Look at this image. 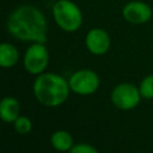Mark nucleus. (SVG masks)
I'll use <instances>...</instances> for the list:
<instances>
[{
  "mask_svg": "<svg viewBox=\"0 0 153 153\" xmlns=\"http://www.w3.org/2000/svg\"><path fill=\"white\" fill-rule=\"evenodd\" d=\"M7 31L23 42L45 43L48 23L43 12L32 5H22L7 18Z\"/></svg>",
  "mask_w": 153,
  "mask_h": 153,
  "instance_id": "1",
  "label": "nucleus"
},
{
  "mask_svg": "<svg viewBox=\"0 0 153 153\" xmlns=\"http://www.w3.org/2000/svg\"><path fill=\"white\" fill-rule=\"evenodd\" d=\"M35 98L44 106L56 108L63 104L69 96V82L56 73H41L32 86Z\"/></svg>",
  "mask_w": 153,
  "mask_h": 153,
  "instance_id": "2",
  "label": "nucleus"
},
{
  "mask_svg": "<svg viewBox=\"0 0 153 153\" xmlns=\"http://www.w3.org/2000/svg\"><path fill=\"white\" fill-rule=\"evenodd\" d=\"M53 17L59 27L66 32L79 30L82 24L81 10L71 0H56L53 6Z\"/></svg>",
  "mask_w": 153,
  "mask_h": 153,
  "instance_id": "3",
  "label": "nucleus"
},
{
  "mask_svg": "<svg viewBox=\"0 0 153 153\" xmlns=\"http://www.w3.org/2000/svg\"><path fill=\"white\" fill-rule=\"evenodd\" d=\"M141 98L139 87L130 82H121L116 85L110 94L111 103L120 110H131L136 108Z\"/></svg>",
  "mask_w": 153,
  "mask_h": 153,
  "instance_id": "4",
  "label": "nucleus"
},
{
  "mask_svg": "<svg viewBox=\"0 0 153 153\" xmlns=\"http://www.w3.org/2000/svg\"><path fill=\"white\" fill-rule=\"evenodd\" d=\"M23 63L25 71L30 74L43 73L49 63V53L44 43H32L24 54Z\"/></svg>",
  "mask_w": 153,
  "mask_h": 153,
  "instance_id": "5",
  "label": "nucleus"
},
{
  "mask_svg": "<svg viewBox=\"0 0 153 153\" xmlns=\"http://www.w3.org/2000/svg\"><path fill=\"white\" fill-rule=\"evenodd\" d=\"M69 87L76 94L88 96L94 93L100 84L99 76L91 69H80L69 76Z\"/></svg>",
  "mask_w": 153,
  "mask_h": 153,
  "instance_id": "6",
  "label": "nucleus"
},
{
  "mask_svg": "<svg viewBox=\"0 0 153 153\" xmlns=\"http://www.w3.org/2000/svg\"><path fill=\"white\" fill-rule=\"evenodd\" d=\"M122 16L130 24H145L152 18V8L143 1L134 0L124 5Z\"/></svg>",
  "mask_w": 153,
  "mask_h": 153,
  "instance_id": "7",
  "label": "nucleus"
},
{
  "mask_svg": "<svg viewBox=\"0 0 153 153\" xmlns=\"http://www.w3.org/2000/svg\"><path fill=\"white\" fill-rule=\"evenodd\" d=\"M85 44L87 50L93 54V55H103L108 53L110 49V36L109 33L100 29V27H94L91 29L85 37Z\"/></svg>",
  "mask_w": 153,
  "mask_h": 153,
  "instance_id": "8",
  "label": "nucleus"
},
{
  "mask_svg": "<svg viewBox=\"0 0 153 153\" xmlns=\"http://www.w3.org/2000/svg\"><path fill=\"white\" fill-rule=\"evenodd\" d=\"M20 104L14 97H5L0 103V117L6 123H13L20 115Z\"/></svg>",
  "mask_w": 153,
  "mask_h": 153,
  "instance_id": "9",
  "label": "nucleus"
},
{
  "mask_svg": "<svg viewBox=\"0 0 153 153\" xmlns=\"http://www.w3.org/2000/svg\"><path fill=\"white\" fill-rule=\"evenodd\" d=\"M19 59L18 49L11 43H2L0 45V66L4 68L13 67Z\"/></svg>",
  "mask_w": 153,
  "mask_h": 153,
  "instance_id": "10",
  "label": "nucleus"
},
{
  "mask_svg": "<svg viewBox=\"0 0 153 153\" xmlns=\"http://www.w3.org/2000/svg\"><path fill=\"white\" fill-rule=\"evenodd\" d=\"M50 143L56 151H61V152L71 151V148L74 145L73 137L67 130L54 131L51 134V137H50Z\"/></svg>",
  "mask_w": 153,
  "mask_h": 153,
  "instance_id": "11",
  "label": "nucleus"
},
{
  "mask_svg": "<svg viewBox=\"0 0 153 153\" xmlns=\"http://www.w3.org/2000/svg\"><path fill=\"white\" fill-rule=\"evenodd\" d=\"M139 90L142 98L153 99V74H149L141 80Z\"/></svg>",
  "mask_w": 153,
  "mask_h": 153,
  "instance_id": "12",
  "label": "nucleus"
},
{
  "mask_svg": "<svg viewBox=\"0 0 153 153\" xmlns=\"http://www.w3.org/2000/svg\"><path fill=\"white\" fill-rule=\"evenodd\" d=\"M13 126H14V130L20 134V135H26L31 131L32 129V123H31V120L26 116H19L14 122H13Z\"/></svg>",
  "mask_w": 153,
  "mask_h": 153,
  "instance_id": "13",
  "label": "nucleus"
},
{
  "mask_svg": "<svg viewBox=\"0 0 153 153\" xmlns=\"http://www.w3.org/2000/svg\"><path fill=\"white\" fill-rule=\"evenodd\" d=\"M69 152H72V153H97L98 149L96 147L91 146L90 143L81 142V143H74Z\"/></svg>",
  "mask_w": 153,
  "mask_h": 153,
  "instance_id": "14",
  "label": "nucleus"
}]
</instances>
